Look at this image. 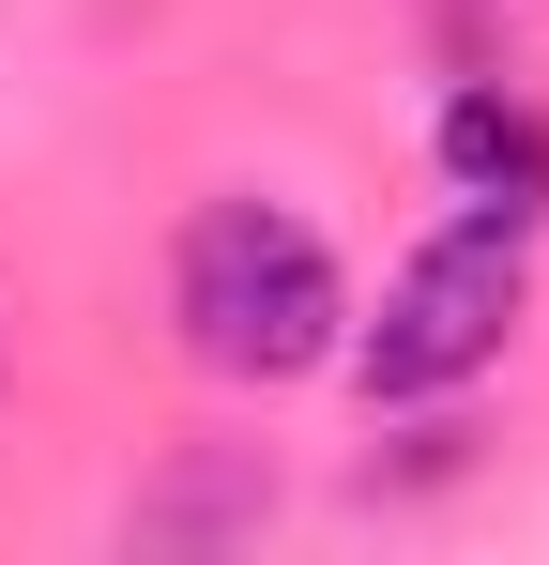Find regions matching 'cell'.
I'll list each match as a JSON object with an SVG mask.
<instances>
[{
	"label": "cell",
	"mask_w": 549,
	"mask_h": 565,
	"mask_svg": "<svg viewBox=\"0 0 549 565\" xmlns=\"http://www.w3.org/2000/svg\"><path fill=\"white\" fill-rule=\"evenodd\" d=\"M443 184L473 214H504V230H535L549 214V122L519 93H443Z\"/></svg>",
	"instance_id": "cell-3"
},
{
	"label": "cell",
	"mask_w": 549,
	"mask_h": 565,
	"mask_svg": "<svg viewBox=\"0 0 549 565\" xmlns=\"http://www.w3.org/2000/svg\"><path fill=\"white\" fill-rule=\"evenodd\" d=\"M169 321L214 382H305L352 337V276L290 199H198L169 245Z\"/></svg>",
	"instance_id": "cell-1"
},
{
	"label": "cell",
	"mask_w": 549,
	"mask_h": 565,
	"mask_svg": "<svg viewBox=\"0 0 549 565\" xmlns=\"http://www.w3.org/2000/svg\"><path fill=\"white\" fill-rule=\"evenodd\" d=\"M519 306H535V230L458 214V230H428V245L381 276V321L336 337V367L366 382V413H412V397H458V382L504 367Z\"/></svg>",
	"instance_id": "cell-2"
}]
</instances>
